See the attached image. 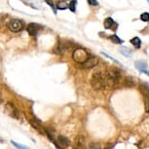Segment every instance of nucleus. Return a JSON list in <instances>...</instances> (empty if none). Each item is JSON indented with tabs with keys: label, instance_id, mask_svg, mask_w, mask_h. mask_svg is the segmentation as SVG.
<instances>
[{
	"label": "nucleus",
	"instance_id": "aec40b11",
	"mask_svg": "<svg viewBox=\"0 0 149 149\" xmlns=\"http://www.w3.org/2000/svg\"><path fill=\"white\" fill-rule=\"evenodd\" d=\"M11 143L15 146L16 148H18V149H29V147H26V146H24V145H22V144H19V143H18V142H16V141H11Z\"/></svg>",
	"mask_w": 149,
	"mask_h": 149
},
{
	"label": "nucleus",
	"instance_id": "2eb2a0df",
	"mask_svg": "<svg viewBox=\"0 0 149 149\" xmlns=\"http://www.w3.org/2000/svg\"><path fill=\"white\" fill-rule=\"evenodd\" d=\"M76 145L80 148H85V139H84V136H77Z\"/></svg>",
	"mask_w": 149,
	"mask_h": 149
},
{
	"label": "nucleus",
	"instance_id": "6e6552de",
	"mask_svg": "<svg viewBox=\"0 0 149 149\" xmlns=\"http://www.w3.org/2000/svg\"><path fill=\"white\" fill-rule=\"evenodd\" d=\"M134 66L137 70H139L140 72L146 73L147 75H149V72L147 71V63L144 61H139L134 63Z\"/></svg>",
	"mask_w": 149,
	"mask_h": 149
},
{
	"label": "nucleus",
	"instance_id": "39448f33",
	"mask_svg": "<svg viewBox=\"0 0 149 149\" xmlns=\"http://www.w3.org/2000/svg\"><path fill=\"white\" fill-rule=\"evenodd\" d=\"M5 112H6L9 116L16 118V119H19V117L18 109H17L15 107V105L12 104L11 102H8L6 106H5Z\"/></svg>",
	"mask_w": 149,
	"mask_h": 149
},
{
	"label": "nucleus",
	"instance_id": "6ab92c4d",
	"mask_svg": "<svg viewBox=\"0 0 149 149\" xmlns=\"http://www.w3.org/2000/svg\"><path fill=\"white\" fill-rule=\"evenodd\" d=\"M76 5H77V1H76V0H72V1L70 2L69 5H68L69 10L71 11V12L75 13V12H76Z\"/></svg>",
	"mask_w": 149,
	"mask_h": 149
},
{
	"label": "nucleus",
	"instance_id": "dca6fc26",
	"mask_svg": "<svg viewBox=\"0 0 149 149\" xmlns=\"http://www.w3.org/2000/svg\"><path fill=\"white\" fill-rule=\"evenodd\" d=\"M109 39H110V40L113 42L114 44H122L123 42H124L122 39H120L119 36H117L116 34L110 35V36H109Z\"/></svg>",
	"mask_w": 149,
	"mask_h": 149
},
{
	"label": "nucleus",
	"instance_id": "393cba45",
	"mask_svg": "<svg viewBox=\"0 0 149 149\" xmlns=\"http://www.w3.org/2000/svg\"><path fill=\"white\" fill-rule=\"evenodd\" d=\"M2 102V98H1V93H0V102Z\"/></svg>",
	"mask_w": 149,
	"mask_h": 149
},
{
	"label": "nucleus",
	"instance_id": "7ed1b4c3",
	"mask_svg": "<svg viewBox=\"0 0 149 149\" xmlns=\"http://www.w3.org/2000/svg\"><path fill=\"white\" fill-rule=\"evenodd\" d=\"M91 58V54L87 51V50L83 49V48L78 47L72 54V58L74 60V61H76L77 63L82 64L85 61H87L89 58Z\"/></svg>",
	"mask_w": 149,
	"mask_h": 149
},
{
	"label": "nucleus",
	"instance_id": "5701e85b",
	"mask_svg": "<svg viewBox=\"0 0 149 149\" xmlns=\"http://www.w3.org/2000/svg\"><path fill=\"white\" fill-rule=\"evenodd\" d=\"M89 4L92 5V6H98V2L97 0H88Z\"/></svg>",
	"mask_w": 149,
	"mask_h": 149
},
{
	"label": "nucleus",
	"instance_id": "1a4fd4ad",
	"mask_svg": "<svg viewBox=\"0 0 149 149\" xmlns=\"http://www.w3.org/2000/svg\"><path fill=\"white\" fill-rule=\"evenodd\" d=\"M104 27L106 29H112V30H116V27H117V24L114 22V19L112 18H106L104 19Z\"/></svg>",
	"mask_w": 149,
	"mask_h": 149
},
{
	"label": "nucleus",
	"instance_id": "ddd939ff",
	"mask_svg": "<svg viewBox=\"0 0 149 149\" xmlns=\"http://www.w3.org/2000/svg\"><path fill=\"white\" fill-rule=\"evenodd\" d=\"M130 42H131V44H133L134 47L136 48V49H139V48L141 47V40H140V38L137 37V36L132 38Z\"/></svg>",
	"mask_w": 149,
	"mask_h": 149
},
{
	"label": "nucleus",
	"instance_id": "423d86ee",
	"mask_svg": "<svg viewBox=\"0 0 149 149\" xmlns=\"http://www.w3.org/2000/svg\"><path fill=\"white\" fill-rule=\"evenodd\" d=\"M97 64H98V58L97 57H94V56H91V58L84 63L80 64V66L81 68H93V67L97 66Z\"/></svg>",
	"mask_w": 149,
	"mask_h": 149
},
{
	"label": "nucleus",
	"instance_id": "a878e982",
	"mask_svg": "<svg viewBox=\"0 0 149 149\" xmlns=\"http://www.w3.org/2000/svg\"><path fill=\"white\" fill-rule=\"evenodd\" d=\"M63 1H66V0H63Z\"/></svg>",
	"mask_w": 149,
	"mask_h": 149
},
{
	"label": "nucleus",
	"instance_id": "a211bd4d",
	"mask_svg": "<svg viewBox=\"0 0 149 149\" xmlns=\"http://www.w3.org/2000/svg\"><path fill=\"white\" fill-rule=\"evenodd\" d=\"M124 83H125V85L128 86V87L134 86V79L132 77H126V79H125V81H124Z\"/></svg>",
	"mask_w": 149,
	"mask_h": 149
},
{
	"label": "nucleus",
	"instance_id": "f03ea898",
	"mask_svg": "<svg viewBox=\"0 0 149 149\" xmlns=\"http://www.w3.org/2000/svg\"><path fill=\"white\" fill-rule=\"evenodd\" d=\"M91 85L95 90L104 89L107 86L104 79V74L102 73V71H95L91 77Z\"/></svg>",
	"mask_w": 149,
	"mask_h": 149
},
{
	"label": "nucleus",
	"instance_id": "20e7f679",
	"mask_svg": "<svg viewBox=\"0 0 149 149\" xmlns=\"http://www.w3.org/2000/svg\"><path fill=\"white\" fill-rule=\"evenodd\" d=\"M7 27L13 32H19L22 31V29H24V22L19 19H12L8 22Z\"/></svg>",
	"mask_w": 149,
	"mask_h": 149
},
{
	"label": "nucleus",
	"instance_id": "4be33fe9",
	"mask_svg": "<svg viewBox=\"0 0 149 149\" xmlns=\"http://www.w3.org/2000/svg\"><path fill=\"white\" fill-rule=\"evenodd\" d=\"M89 148L90 149H102L100 145L98 143H95V142H92L89 144Z\"/></svg>",
	"mask_w": 149,
	"mask_h": 149
},
{
	"label": "nucleus",
	"instance_id": "f257e3e1",
	"mask_svg": "<svg viewBox=\"0 0 149 149\" xmlns=\"http://www.w3.org/2000/svg\"><path fill=\"white\" fill-rule=\"evenodd\" d=\"M104 79L107 86H114L121 79V73L117 68H109L104 73Z\"/></svg>",
	"mask_w": 149,
	"mask_h": 149
},
{
	"label": "nucleus",
	"instance_id": "9b49d317",
	"mask_svg": "<svg viewBox=\"0 0 149 149\" xmlns=\"http://www.w3.org/2000/svg\"><path fill=\"white\" fill-rule=\"evenodd\" d=\"M58 142H60V144L63 145V147H68V146L70 145L69 139L64 136H58Z\"/></svg>",
	"mask_w": 149,
	"mask_h": 149
},
{
	"label": "nucleus",
	"instance_id": "9d476101",
	"mask_svg": "<svg viewBox=\"0 0 149 149\" xmlns=\"http://www.w3.org/2000/svg\"><path fill=\"white\" fill-rule=\"evenodd\" d=\"M139 91L142 93L143 95L148 97L149 95V85L147 82H142L139 84Z\"/></svg>",
	"mask_w": 149,
	"mask_h": 149
},
{
	"label": "nucleus",
	"instance_id": "0eeeda50",
	"mask_svg": "<svg viewBox=\"0 0 149 149\" xmlns=\"http://www.w3.org/2000/svg\"><path fill=\"white\" fill-rule=\"evenodd\" d=\"M41 29H42V26H40V24H35V22H31V24H29V26H27L26 30H27V32H29V35L35 36Z\"/></svg>",
	"mask_w": 149,
	"mask_h": 149
},
{
	"label": "nucleus",
	"instance_id": "f3484780",
	"mask_svg": "<svg viewBox=\"0 0 149 149\" xmlns=\"http://www.w3.org/2000/svg\"><path fill=\"white\" fill-rule=\"evenodd\" d=\"M67 7H68V5H67V3L65 1H58V4H57V8L60 10H65L67 9Z\"/></svg>",
	"mask_w": 149,
	"mask_h": 149
},
{
	"label": "nucleus",
	"instance_id": "4468645a",
	"mask_svg": "<svg viewBox=\"0 0 149 149\" xmlns=\"http://www.w3.org/2000/svg\"><path fill=\"white\" fill-rule=\"evenodd\" d=\"M120 53L122 54L123 56H125V57H131L132 56V50L131 49H129V48H127V47H124V46H122L120 48Z\"/></svg>",
	"mask_w": 149,
	"mask_h": 149
},
{
	"label": "nucleus",
	"instance_id": "412c9836",
	"mask_svg": "<svg viewBox=\"0 0 149 149\" xmlns=\"http://www.w3.org/2000/svg\"><path fill=\"white\" fill-rule=\"evenodd\" d=\"M140 19L142 22H149V13L147 12H144L140 15Z\"/></svg>",
	"mask_w": 149,
	"mask_h": 149
},
{
	"label": "nucleus",
	"instance_id": "b1692460",
	"mask_svg": "<svg viewBox=\"0 0 149 149\" xmlns=\"http://www.w3.org/2000/svg\"><path fill=\"white\" fill-rule=\"evenodd\" d=\"M113 147H114V145H113V144H109V145L106 146V147H105L104 149H113Z\"/></svg>",
	"mask_w": 149,
	"mask_h": 149
},
{
	"label": "nucleus",
	"instance_id": "f8f14e48",
	"mask_svg": "<svg viewBox=\"0 0 149 149\" xmlns=\"http://www.w3.org/2000/svg\"><path fill=\"white\" fill-rule=\"evenodd\" d=\"M64 52V49H63V42L61 41H58L56 47L54 48V53L57 55H63Z\"/></svg>",
	"mask_w": 149,
	"mask_h": 149
},
{
	"label": "nucleus",
	"instance_id": "bb28decb",
	"mask_svg": "<svg viewBox=\"0 0 149 149\" xmlns=\"http://www.w3.org/2000/svg\"><path fill=\"white\" fill-rule=\"evenodd\" d=\"M147 1H148V2H149V0H147Z\"/></svg>",
	"mask_w": 149,
	"mask_h": 149
}]
</instances>
